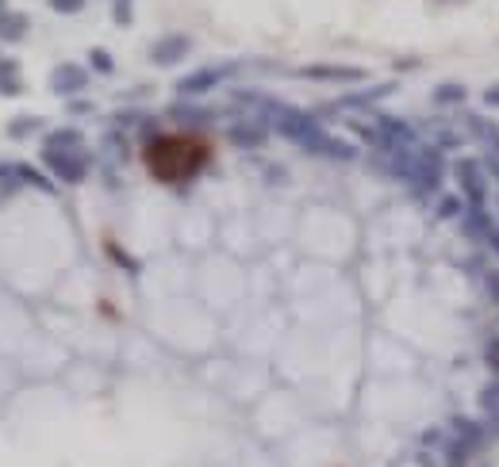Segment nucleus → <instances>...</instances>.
Masks as SVG:
<instances>
[{"mask_svg": "<svg viewBox=\"0 0 499 467\" xmlns=\"http://www.w3.org/2000/svg\"><path fill=\"white\" fill-rule=\"evenodd\" d=\"M184 50H189L184 39H166L158 50H154V57H158V62H177V57H184Z\"/></svg>", "mask_w": 499, "mask_h": 467, "instance_id": "3", "label": "nucleus"}, {"mask_svg": "<svg viewBox=\"0 0 499 467\" xmlns=\"http://www.w3.org/2000/svg\"><path fill=\"white\" fill-rule=\"evenodd\" d=\"M24 31H27V16H19V12H4L0 16V39H19Z\"/></svg>", "mask_w": 499, "mask_h": 467, "instance_id": "2", "label": "nucleus"}, {"mask_svg": "<svg viewBox=\"0 0 499 467\" xmlns=\"http://www.w3.org/2000/svg\"><path fill=\"white\" fill-rule=\"evenodd\" d=\"M488 100H491V104H499V89H491V92H488Z\"/></svg>", "mask_w": 499, "mask_h": 467, "instance_id": "11", "label": "nucleus"}, {"mask_svg": "<svg viewBox=\"0 0 499 467\" xmlns=\"http://www.w3.org/2000/svg\"><path fill=\"white\" fill-rule=\"evenodd\" d=\"M116 19L119 24H131V0H116Z\"/></svg>", "mask_w": 499, "mask_h": 467, "instance_id": "8", "label": "nucleus"}, {"mask_svg": "<svg viewBox=\"0 0 499 467\" xmlns=\"http://www.w3.org/2000/svg\"><path fill=\"white\" fill-rule=\"evenodd\" d=\"M308 77H358V69H308Z\"/></svg>", "mask_w": 499, "mask_h": 467, "instance_id": "7", "label": "nucleus"}, {"mask_svg": "<svg viewBox=\"0 0 499 467\" xmlns=\"http://www.w3.org/2000/svg\"><path fill=\"white\" fill-rule=\"evenodd\" d=\"M208 149L200 146L192 134H166V138L146 146V165L161 181H189L192 172L204 165Z\"/></svg>", "mask_w": 499, "mask_h": 467, "instance_id": "1", "label": "nucleus"}, {"mask_svg": "<svg viewBox=\"0 0 499 467\" xmlns=\"http://www.w3.org/2000/svg\"><path fill=\"white\" fill-rule=\"evenodd\" d=\"M0 12H4V0H0Z\"/></svg>", "mask_w": 499, "mask_h": 467, "instance_id": "12", "label": "nucleus"}, {"mask_svg": "<svg viewBox=\"0 0 499 467\" xmlns=\"http://www.w3.org/2000/svg\"><path fill=\"white\" fill-rule=\"evenodd\" d=\"M211 81H216V73H200V77H189V81H184L181 89H189V92H192V89H208Z\"/></svg>", "mask_w": 499, "mask_h": 467, "instance_id": "6", "label": "nucleus"}, {"mask_svg": "<svg viewBox=\"0 0 499 467\" xmlns=\"http://www.w3.org/2000/svg\"><path fill=\"white\" fill-rule=\"evenodd\" d=\"M50 8L62 12V16H77L85 8V0H50Z\"/></svg>", "mask_w": 499, "mask_h": 467, "instance_id": "5", "label": "nucleus"}, {"mask_svg": "<svg viewBox=\"0 0 499 467\" xmlns=\"http://www.w3.org/2000/svg\"><path fill=\"white\" fill-rule=\"evenodd\" d=\"M92 66L96 69H112V57L104 54V50H96V54H92Z\"/></svg>", "mask_w": 499, "mask_h": 467, "instance_id": "9", "label": "nucleus"}, {"mask_svg": "<svg viewBox=\"0 0 499 467\" xmlns=\"http://www.w3.org/2000/svg\"><path fill=\"white\" fill-rule=\"evenodd\" d=\"M81 81H85V73H81L77 66H62L58 77H54V89H58V92H69V89H77Z\"/></svg>", "mask_w": 499, "mask_h": 467, "instance_id": "4", "label": "nucleus"}, {"mask_svg": "<svg viewBox=\"0 0 499 467\" xmlns=\"http://www.w3.org/2000/svg\"><path fill=\"white\" fill-rule=\"evenodd\" d=\"M438 96H441V100H461V89H441Z\"/></svg>", "mask_w": 499, "mask_h": 467, "instance_id": "10", "label": "nucleus"}]
</instances>
